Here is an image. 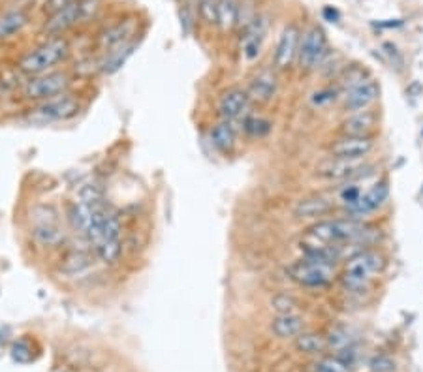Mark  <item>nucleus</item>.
Wrapping results in <instances>:
<instances>
[{"instance_id": "nucleus-1", "label": "nucleus", "mask_w": 423, "mask_h": 372, "mask_svg": "<svg viewBox=\"0 0 423 372\" xmlns=\"http://www.w3.org/2000/svg\"><path fill=\"white\" fill-rule=\"evenodd\" d=\"M123 224L117 211L100 203L93 212L85 239L95 250L96 258L108 265H115L123 256Z\"/></svg>"}, {"instance_id": "nucleus-2", "label": "nucleus", "mask_w": 423, "mask_h": 372, "mask_svg": "<svg viewBox=\"0 0 423 372\" xmlns=\"http://www.w3.org/2000/svg\"><path fill=\"white\" fill-rule=\"evenodd\" d=\"M70 53V44L62 36L49 38L47 42L38 45L36 49L29 51L19 60V70L27 73L29 77L53 72V68L60 64Z\"/></svg>"}, {"instance_id": "nucleus-3", "label": "nucleus", "mask_w": 423, "mask_h": 372, "mask_svg": "<svg viewBox=\"0 0 423 372\" xmlns=\"http://www.w3.org/2000/svg\"><path fill=\"white\" fill-rule=\"evenodd\" d=\"M384 267V258L372 250H361L350 256L341 273V282L346 290L359 292L371 282L374 275H378Z\"/></svg>"}, {"instance_id": "nucleus-4", "label": "nucleus", "mask_w": 423, "mask_h": 372, "mask_svg": "<svg viewBox=\"0 0 423 372\" xmlns=\"http://www.w3.org/2000/svg\"><path fill=\"white\" fill-rule=\"evenodd\" d=\"M81 111L80 98H75L70 92L55 96L44 102H38L30 110L29 119L34 124H53V123H64L70 121Z\"/></svg>"}, {"instance_id": "nucleus-5", "label": "nucleus", "mask_w": 423, "mask_h": 372, "mask_svg": "<svg viewBox=\"0 0 423 372\" xmlns=\"http://www.w3.org/2000/svg\"><path fill=\"white\" fill-rule=\"evenodd\" d=\"M70 83L72 79L66 72H47L25 81L21 95L25 100H30V102H44V100L68 92Z\"/></svg>"}, {"instance_id": "nucleus-6", "label": "nucleus", "mask_w": 423, "mask_h": 372, "mask_svg": "<svg viewBox=\"0 0 423 372\" xmlns=\"http://www.w3.org/2000/svg\"><path fill=\"white\" fill-rule=\"evenodd\" d=\"M328 53V40L318 25H313L303 32L298 53V64L303 72H313L322 64Z\"/></svg>"}, {"instance_id": "nucleus-7", "label": "nucleus", "mask_w": 423, "mask_h": 372, "mask_svg": "<svg viewBox=\"0 0 423 372\" xmlns=\"http://www.w3.org/2000/svg\"><path fill=\"white\" fill-rule=\"evenodd\" d=\"M288 277L303 288H324L333 280V265L314 262L309 258L298 260L288 269Z\"/></svg>"}, {"instance_id": "nucleus-8", "label": "nucleus", "mask_w": 423, "mask_h": 372, "mask_svg": "<svg viewBox=\"0 0 423 372\" xmlns=\"http://www.w3.org/2000/svg\"><path fill=\"white\" fill-rule=\"evenodd\" d=\"M59 214L53 207H38L34 209V226L32 237L42 247L55 248L64 243V230L60 227Z\"/></svg>"}, {"instance_id": "nucleus-9", "label": "nucleus", "mask_w": 423, "mask_h": 372, "mask_svg": "<svg viewBox=\"0 0 423 372\" xmlns=\"http://www.w3.org/2000/svg\"><path fill=\"white\" fill-rule=\"evenodd\" d=\"M363 158H335L329 156L316 166V175L326 181H348L363 173Z\"/></svg>"}, {"instance_id": "nucleus-10", "label": "nucleus", "mask_w": 423, "mask_h": 372, "mask_svg": "<svg viewBox=\"0 0 423 372\" xmlns=\"http://www.w3.org/2000/svg\"><path fill=\"white\" fill-rule=\"evenodd\" d=\"M300 42H301V32L295 25H286L280 38H278L277 49H275V57H273V64L275 70L278 72H286L290 70L292 64L298 60V53H300Z\"/></svg>"}, {"instance_id": "nucleus-11", "label": "nucleus", "mask_w": 423, "mask_h": 372, "mask_svg": "<svg viewBox=\"0 0 423 372\" xmlns=\"http://www.w3.org/2000/svg\"><path fill=\"white\" fill-rule=\"evenodd\" d=\"M138 19L130 17V19H121V21L106 27V29L100 32V36H98L100 49L108 53L134 42V36H136V32H138Z\"/></svg>"}, {"instance_id": "nucleus-12", "label": "nucleus", "mask_w": 423, "mask_h": 372, "mask_svg": "<svg viewBox=\"0 0 423 372\" xmlns=\"http://www.w3.org/2000/svg\"><path fill=\"white\" fill-rule=\"evenodd\" d=\"M389 197V186L386 181L376 183L372 188H369L365 194L359 196L358 201H354L352 205H346L344 211L348 212L350 219H363L367 214H371L372 211H376L378 207L386 203V199Z\"/></svg>"}, {"instance_id": "nucleus-13", "label": "nucleus", "mask_w": 423, "mask_h": 372, "mask_svg": "<svg viewBox=\"0 0 423 372\" xmlns=\"http://www.w3.org/2000/svg\"><path fill=\"white\" fill-rule=\"evenodd\" d=\"M81 23L87 21H85V14H83L81 0H77V2H73L70 6L62 8L59 12H55V14L49 15V19H47L44 25V32L45 34H49V36L57 38L60 36L62 32H66V30H70L72 27H75V25H81Z\"/></svg>"}, {"instance_id": "nucleus-14", "label": "nucleus", "mask_w": 423, "mask_h": 372, "mask_svg": "<svg viewBox=\"0 0 423 372\" xmlns=\"http://www.w3.org/2000/svg\"><path fill=\"white\" fill-rule=\"evenodd\" d=\"M248 106H250V100H248L247 88L232 87L220 95L219 103H217V111H219L222 121L234 123L235 119L243 117V115L247 113Z\"/></svg>"}, {"instance_id": "nucleus-15", "label": "nucleus", "mask_w": 423, "mask_h": 372, "mask_svg": "<svg viewBox=\"0 0 423 372\" xmlns=\"http://www.w3.org/2000/svg\"><path fill=\"white\" fill-rule=\"evenodd\" d=\"M378 96H380L378 83L372 79H365L346 92V96H344V110L352 111V113L369 110L372 103L378 100Z\"/></svg>"}, {"instance_id": "nucleus-16", "label": "nucleus", "mask_w": 423, "mask_h": 372, "mask_svg": "<svg viewBox=\"0 0 423 372\" xmlns=\"http://www.w3.org/2000/svg\"><path fill=\"white\" fill-rule=\"evenodd\" d=\"M374 149L372 138L358 136H341L329 145V156L335 158H365Z\"/></svg>"}, {"instance_id": "nucleus-17", "label": "nucleus", "mask_w": 423, "mask_h": 372, "mask_svg": "<svg viewBox=\"0 0 423 372\" xmlns=\"http://www.w3.org/2000/svg\"><path fill=\"white\" fill-rule=\"evenodd\" d=\"M376 126H378V115L374 111H356L341 123V136L372 138Z\"/></svg>"}, {"instance_id": "nucleus-18", "label": "nucleus", "mask_w": 423, "mask_h": 372, "mask_svg": "<svg viewBox=\"0 0 423 372\" xmlns=\"http://www.w3.org/2000/svg\"><path fill=\"white\" fill-rule=\"evenodd\" d=\"M277 92V77L271 70L258 72L247 88L248 100L252 103H267Z\"/></svg>"}, {"instance_id": "nucleus-19", "label": "nucleus", "mask_w": 423, "mask_h": 372, "mask_svg": "<svg viewBox=\"0 0 423 372\" xmlns=\"http://www.w3.org/2000/svg\"><path fill=\"white\" fill-rule=\"evenodd\" d=\"M331 211H333L331 199L324 196H306L301 201H298L295 209H293V216L300 220L318 219V216H326Z\"/></svg>"}, {"instance_id": "nucleus-20", "label": "nucleus", "mask_w": 423, "mask_h": 372, "mask_svg": "<svg viewBox=\"0 0 423 372\" xmlns=\"http://www.w3.org/2000/svg\"><path fill=\"white\" fill-rule=\"evenodd\" d=\"M209 138H211L213 147L222 154H232L237 143V132H235L234 124L230 121H220L209 130Z\"/></svg>"}, {"instance_id": "nucleus-21", "label": "nucleus", "mask_w": 423, "mask_h": 372, "mask_svg": "<svg viewBox=\"0 0 423 372\" xmlns=\"http://www.w3.org/2000/svg\"><path fill=\"white\" fill-rule=\"evenodd\" d=\"M305 329V321L300 314H277V318L271 323V331L278 336V338H295L298 335L303 333Z\"/></svg>"}, {"instance_id": "nucleus-22", "label": "nucleus", "mask_w": 423, "mask_h": 372, "mask_svg": "<svg viewBox=\"0 0 423 372\" xmlns=\"http://www.w3.org/2000/svg\"><path fill=\"white\" fill-rule=\"evenodd\" d=\"M29 23V15L23 10H12L0 15V40H10L17 32H21Z\"/></svg>"}, {"instance_id": "nucleus-23", "label": "nucleus", "mask_w": 423, "mask_h": 372, "mask_svg": "<svg viewBox=\"0 0 423 372\" xmlns=\"http://www.w3.org/2000/svg\"><path fill=\"white\" fill-rule=\"evenodd\" d=\"M134 49H136V42H130V44L117 47V49H113V51H108L102 62H100V70H102L104 73H115L126 60L130 59Z\"/></svg>"}, {"instance_id": "nucleus-24", "label": "nucleus", "mask_w": 423, "mask_h": 372, "mask_svg": "<svg viewBox=\"0 0 423 372\" xmlns=\"http://www.w3.org/2000/svg\"><path fill=\"white\" fill-rule=\"evenodd\" d=\"M263 32H265V27H263V23L258 21V19H256V21L247 29L245 44H243V53H245V57H247L248 60H254L256 57L260 55Z\"/></svg>"}, {"instance_id": "nucleus-25", "label": "nucleus", "mask_w": 423, "mask_h": 372, "mask_svg": "<svg viewBox=\"0 0 423 372\" xmlns=\"http://www.w3.org/2000/svg\"><path fill=\"white\" fill-rule=\"evenodd\" d=\"M95 263V256H90L88 252H72L68 254L60 263V271L66 275H80Z\"/></svg>"}, {"instance_id": "nucleus-26", "label": "nucleus", "mask_w": 423, "mask_h": 372, "mask_svg": "<svg viewBox=\"0 0 423 372\" xmlns=\"http://www.w3.org/2000/svg\"><path fill=\"white\" fill-rule=\"evenodd\" d=\"M328 346V340L322 335H316V333H301V335L295 336V348L303 354H309V356H314V354H320V351L326 350Z\"/></svg>"}, {"instance_id": "nucleus-27", "label": "nucleus", "mask_w": 423, "mask_h": 372, "mask_svg": "<svg viewBox=\"0 0 423 372\" xmlns=\"http://www.w3.org/2000/svg\"><path fill=\"white\" fill-rule=\"evenodd\" d=\"M239 21V6L235 0H220L219 4V27L222 30L234 29Z\"/></svg>"}, {"instance_id": "nucleus-28", "label": "nucleus", "mask_w": 423, "mask_h": 372, "mask_svg": "<svg viewBox=\"0 0 423 372\" xmlns=\"http://www.w3.org/2000/svg\"><path fill=\"white\" fill-rule=\"evenodd\" d=\"M219 4L220 0H200L197 12H200V17L205 25H209V27L219 25Z\"/></svg>"}, {"instance_id": "nucleus-29", "label": "nucleus", "mask_w": 423, "mask_h": 372, "mask_svg": "<svg viewBox=\"0 0 423 372\" xmlns=\"http://www.w3.org/2000/svg\"><path fill=\"white\" fill-rule=\"evenodd\" d=\"M271 308L277 314H293L298 310V301L288 293H277L271 299Z\"/></svg>"}, {"instance_id": "nucleus-30", "label": "nucleus", "mask_w": 423, "mask_h": 372, "mask_svg": "<svg viewBox=\"0 0 423 372\" xmlns=\"http://www.w3.org/2000/svg\"><path fill=\"white\" fill-rule=\"evenodd\" d=\"M271 130V123L263 117L245 119V132L250 138H263Z\"/></svg>"}, {"instance_id": "nucleus-31", "label": "nucleus", "mask_w": 423, "mask_h": 372, "mask_svg": "<svg viewBox=\"0 0 423 372\" xmlns=\"http://www.w3.org/2000/svg\"><path fill=\"white\" fill-rule=\"evenodd\" d=\"M348 367L344 365L341 359L324 358L314 365V372H346Z\"/></svg>"}, {"instance_id": "nucleus-32", "label": "nucleus", "mask_w": 423, "mask_h": 372, "mask_svg": "<svg viewBox=\"0 0 423 372\" xmlns=\"http://www.w3.org/2000/svg\"><path fill=\"white\" fill-rule=\"evenodd\" d=\"M326 340H328L329 346H333L337 350H343V348L348 346V335H346V331H343V329H333V331L329 333V338H326Z\"/></svg>"}, {"instance_id": "nucleus-33", "label": "nucleus", "mask_w": 423, "mask_h": 372, "mask_svg": "<svg viewBox=\"0 0 423 372\" xmlns=\"http://www.w3.org/2000/svg\"><path fill=\"white\" fill-rule=\"evenodd\" d=\"M363 192L358 188V186H354V184H350V186H344L343 190H341V194H339V197H341V201H343V205L346 207V205H352L354 201H358L359 196H361Z\"/></svg>"}, {"instance_id": "nucleus-34", "label": "nucleus", "mask_w": 423, "mask_h": 372, "mask_svg": "<svg viewBox=\"0 0 423 372\" xmlns=\"http://www.w3.org/2000/svg\"><path fill=\"white\" fill-rule=\"evenodd\" d=\"M395 369V363L387 356H378L371 361V372H391Z\"/></svg>"}, {"instance_id": "nucleus-35", "label": "nucleus", "mask_w": 423, "mask_h": 372, "mask_svg": "<svg viewBox=\"0 0 423 372\" xmlns=\"http://www.w3.org/2000/svg\"><path fill=\"white\" fill-rule=\"evenodd\" d=\"M12 356H14L15 361H19V363H27V361H30V359H32L30 348L25 343L15 344L14 348H12Z\"/></svg>"}, {"instance_id": "nucleus-36", "label": "nucleus", "mask_w": 423, "mask_h": 372, "mask_svg": "<svg viewBox=\"0 0 423 372\" xmlns=\"http://www.w3.org/2000/svg\"><path fill=\"white\" fill-rule=\"evenodd\" d=\"M73 2H77V0H45V12L55 14V12H59L62 8L70 6Z\"/></svg>"}, {"instance_id": "nucleus-37", "label": "nucleus", "mask_w": 423, "mask_h": 372, "mask_svg": "<svg viewBox=\"0 0 423 372\" xmlns=\"http://www.w3.org/2000/svg\"><path fill=\"white\" fill-rule=\"evenodd\" d=\"M335 92H333V90H320V92H316V95H314V103H318V106H320V103H324V102H329V100H333V98H335Z\"/></svg>"}, {"instance_id": "nucleus-38", "label": "nucleus", "mask_w": 423, "mask_h": 372, "mask_svg": "<svg viewBox=\"0 0 423 372\" xmlns=\"http://www.w3.org/2000/svg\"><path fill=\"white\" fill-rule=\"evenodd\" d=\"M324 17H326V19H329V21H339L341 14L337 12L335 8L328 6V8H324Z\"/></svg>"}]
</instances>
